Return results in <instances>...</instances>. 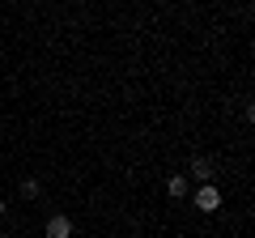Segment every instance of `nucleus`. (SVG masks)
<instances>
[{
	"mask_svg": "<svg viewBox=\"0 0 255 238\" xmlns=\"http://www.w3.org/2000/svg\"><path fill=\"white\" fill-rule=\"evenodd\" d=\"M196 209L200 213H217L221 209V192L217 187H200V192H196Z\"/></svg>",
	"mask_w": 255,
	"mask_h": 238,
	"instance_id": "nucleus-1",
	"label": "nucleus"
},
{
	"mask_svg": "<svg viewBox=\"0 0 255 238\" xmlns=\"http://www.w3.org/2000/svg\"><path fill=\"white\" fill-rule=\"evenodd\" d=\"M47 238H73V221L64 217V213L47 217Z\"/></svg>",
	"mask_w": 255,
	"mask_h": 238,
	"instance_id": "nucleus-2",
	"label": "nucleus"
},
{
	"mask_svg": "<svg viewBox=\"0 0 255 238\" xmlns=\"http://www.w3.org/2000/svg\"><path fill=\"white\" fill-rule=\"evenodd\" d=\"M191 174H196V179H213L217 170H213V162H209V157H191Z\"/></svg>",
	"mask_w": 255,
	"mask_h": 238,
	"instance_id": "nucleus-3",
	"label": "nucleus"
},
{
	"mask_svg": "<svg viewBox=\"0 0 255 238\" xmlns=\"http://www.w3.org/2000/svg\"><path fill=\"white\" fill-rule=\"evenodd\" d=\"M166 192H170L174 200H183V196H187V179H183V174H174L170 183H166Z\"/></svg>",
	"mask_w": 255,
	"mask_h": 238,
	"instance_id": "nucleus-4",
	"label": "nucleus"
},
{
	"mask_svg": "<svg viewBox=\"0 0 255 238\" xmlns=\"http://www.w3.org/2000/svg\"><path fill=\"white\" fill-rule=\"evenodd\" d=\"M38 192H43V187H38V179H26V183H21V196H26V200H34Z\"/></svg>",
	"mask_w": 255,
	"mask_h": 238,
	"instance_id": "nucleus-5",
	"label": "nucleus"
},
{
	"mask_svg": "<svg viewBox=\"0 0 255 238\" xmlns=\"http://www.w3.org/2000/svg\"><path fill=\"white\" fill-rule=\"evenodd\" d=\"M0 217H4V200H0Z\"/></svg>",
	"mask_w": 255,
	"mask_h": 238,
	"instance_id": "nucleus-6",
	"label": "nucleus"
}]
</instances>
